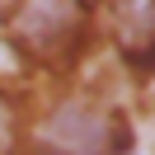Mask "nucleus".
Returning <instances> with one entry per match:
<instances>
[{"label": "nucleus", "instance_id": "1", "mask_svg": "<svg viewBox=\"0 0 155 155\" xmlns=\"http://www.w3.org/2000/svg\"><path fill=\"white\" fill-rule=\"evenodd\" d=\"M5 33L33 66L61 71L80 57L89 33V0H10Z\"/></svg>", "mask_w": 155, "mask_h": 155}, {"label": "nucleus", "instance_id": "3", "mask_svg": "<svg viewBox=\"0 0 155 155\" xmlns=\"http://www.w3.org/2000/svg\"><path fill=\"white\" fill-rule=\"evenodd\" d=\"M108 33L136 71H155V0H104Z\"/></svg>", "mask_w": 155, "mask_h": 155}, {"label": "nucleus", "instance_id": "4", "mask_svg": "<svg viewBox=\"0 0 155 155\" xmlns=\"http://www.w3.org/2000/svg\"><path fill=\"white\" fill-rule=\"evenodd\" d=\"M42 155H47V150H42Z\"/></svg>", "mask_w": 155, "mask_h": 155}, {"label": "nucleus", "instance_id": "2", "mask_svg": "<svg viewBox=\"0 0 155 155\" xmlns=\"http://www.w3.org/2000/svg\"><path fill=\"white\" fill-rule=\"evenodd\" d=\"M47 155H117L122 150V122L104 104L89 99H66L47 113L38 127Z\"/></svg>", "mask_w": 155, "mask_h": 155}]
</instances>
